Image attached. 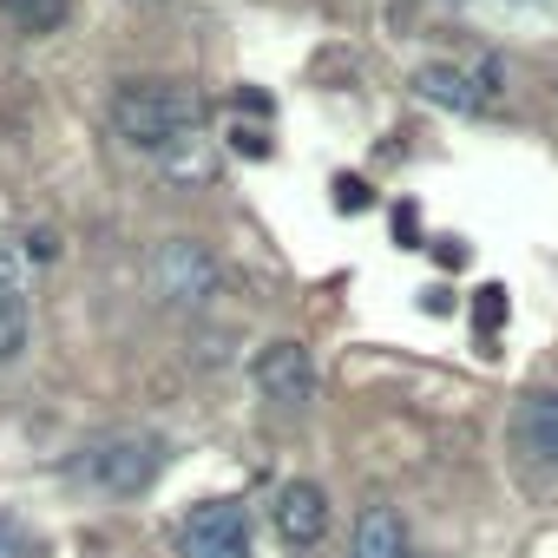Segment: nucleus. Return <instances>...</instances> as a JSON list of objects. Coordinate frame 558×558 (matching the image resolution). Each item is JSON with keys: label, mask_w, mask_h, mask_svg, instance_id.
Here are the masks:
<instances>
[{"label": "nucleus", "mask_w": 558, "mask_h": 558, "mask_svg": "<svg viewBox=\"0 0 558 558\" xmlns=\"http://www.w3.org/2000/svg\"><path fill=\"white\" fill-rule=\"evenodd\" d=\"M178 551L184 558H250V519L236 499H204L184 512L178 525Z\"/></svg>", "instance_id": "obj_4"}, {"label": "nucleus", "mask_w": 558, "mask_h": 558, "mask_svg": "<svg viewBox=\"0 0 558 558\" xmlns=\"http://www.w3.org/2000/svg\"><path fill=\"white\" fill-rule=\"evenodd\" d=\"M66 8L73 0H0V14H8L14 27H27V34H53L66 21Z\"/></svg>", "instance_id": "obj_11"}, {"label": "nucleus", "mask_w": 558, "mask_h": 558, "mask_svg": "<svg viewBox=\"0 0 558 558\" xmlns=\"http://www.w3.org/2000/svg\"><path fill=\"white\" fill-rule=\"evenodd\" d=\"M269 525H276L283 545H323V532H329V493L316 480H290L283 493H276V506H269Z\"/></svg>", "instance_id": "obj_6"}, {"label": "nucleus", "mask_w": 558, "mask_h": 558, "mask_svg": "<svg viewBox=\"0 0 558 558\" xmlns=\"http://www.w3.org/2000/svg\"><path fill=\"white\" fill-rule=\"evenodd\" d=\"M145 283H151V296H158L165 310H204V303L217 296V283H223V269H217V256H210L204 243L171 236V243L151 250Z\"/></svg>", "instance_id": "obj_3"}, {"label": "nucleus", "mask_w": 558, "mask_h": 558, "mask_svg": "<svg viewBox=\"0 0 558 558\" xmlns=\"http://www.w3.org/2000/svg\"><path fill=\"white\" fill-rule=\"evenodd\" d=\"M349 558H408V525L395 506H368L355 519V538H349Z\"/></svg>", "instance_id": "obj_8"}, {"label": "nucleus", "mask_w": 558, "mask_h": 558, "mask_svg": "<svg viewBox=\"0 0 558 558\" xmlns=\"http://www.w3.org/2000/svg\"><path fill=\"white\" fill-rule=\"evenodd\" d=\"M512 434H519V447H525L532 460L558 466V388H551V395H532V401L519 408Z\"/></svg>", "instance_id": "obj_9"}, {"label": "nucleus", "mask_w": 558, "mask_h": 558, "mask_svg": "<svg viewBox=\"0 0 558 558\" xmlns=\"http://www.w3.org/2000/svg\"><path fill=\"white\" fill-rule=\"evenodd\" d=\"M21 349H27V290H21L14 256L0 250V362H14Z\"/></svg>", "instance_id": "obj_10"}, {"label": "nucleus", "mask_w": 558, "mask_h": 558, "mask_svg": "<svg viewBox=\"0 0 558 558\" xmlns=\"http://www.w3.org/2000/svg\"><path fill=\"white\" fill-rule=\"evenodd\" d=\"M158 466H165V440L158 434H99V440H86L80 453H73V473L93 486V493H112V499H132V493H145L151 480H158Z\"/></svg>", "instance_id": "obj_2"}, {"label": "nucleus", "mask_w": 558, "mask_h": 558, "mask_svg": "<svg viewBox=\"0 0 558 558\" xmlns=\"http://www.w3.org/2000/svg\"><path fill=\"white\" fill-rule=\"evenodd\" d=\"M197 119H204V106L184 86H171V80H125L112 93V132L125 145H138V151L184 145L197 132Z\"/></svg>", "instance_id": "obj_1"}, {"label": "nucleus", "mask_w": 558, "mask_h": 558, "mask_svg": "<svg viewBox=\"0 0 558 558\" xmlns=\"http://www.w3.org/2000/svg\"><path fill=\"white\" fill-rule=\"evenodd\" d=\"M40 545H34V532H27V519H14V512H0V558H34Z\"/></svg>", "instance_id": "obj_12"}, {"label": "nucleus", "mask_w": 558, "mask_h": 558, "mask_svg": "<svg viewBox=\"0 0 558 558\" xmlns=\"http://www.w3.org/2000/svg\"><path fill=\"white\" fill-rule=\"evenodd\" d=\"M414 93L434 99V106H447V112H480V106L493 99L473 73H460V66H447V60H427V66L414 73Z\"/></svg>", "instance_id": "obj_7"}, {"label": "nucleus", "mask_w": 558, "mask_h": 558, "mask_svg": "<svg viewBox=\"0 0 558 558\" xmlns=\"http://www.w3.org/2000/svg\"><path fill=\"white\" fill-rule=\"evenodd\" d=\"M250 381H256V395H263L269 408H310V395H316V362H310L303 342H269V349H256Z\"/></svg>", "instance_id": "obj_5"}, {"label": "nucleus", "mask_w": 558, "mask_h": 558, "mask_svg": "<svg viewBox=\"0 0 558 558\" xmlns=\"http://www.w3.org/2000/svg\"><path fill=\"white\" fill-rule=\"evenodd\" d=\"M486 303H480V316H486V329H499V316H506V290L493 283V290H480Z\"/></svg>", "instance_id": "obj_13"}]
</instances>
